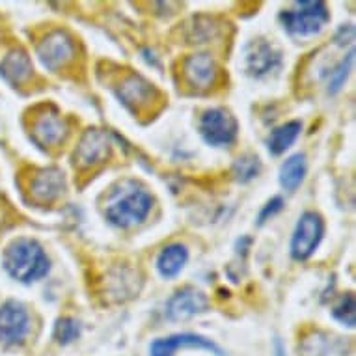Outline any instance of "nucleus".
Segmentation results:
<instances>
[{
  "label": "nucleus",
  "instance_id": "obj_11",
  "mask_svg": "<svg viewBox=\"0 0 356 356\" xmlns=\"http://www.w3.org/2000/svg\"><path fill=\"white\" fill-rule=\"evenodd\" d=\"M209 309V298L194 287H183L168 298L164 306V316L170 321H187L191 317L205 314Z\"/></svg>",
  "mask_w": 356,
  "mask_h": 356
},
{
  "label": "nucleus",
  "instance_id": "obj_17",
  "mask_svg": "<svg viewBox=\"0 0 356 356\" xmlns=\"http://www.w3.org/2000/svg\"><path fill=\"white\" fill-rule=\"evenodd\" d=\"M32 71H34L32 60L24 49H13L0 62V76L15 88L29 81L32 76Z\"/></svg>",
  "mask_w": 356,
  "mask_h": 356
},
{
  "label": "nucleus",
  "instance_id": "obj_18",
  "mask_svg": "<svg viewBox=\"0 0 356 356\" xmlns=\"http://www.w3.org/2000/svg\"><path fill=\"white\" fill-rule=\"evenodd\" d=\"M188 261V250L187 246L181 243H172V245L164 246L161 254L157 256V270L159 275L170 280L175 278L183 270V267Z\"/></svg>",
  "mask_w": 356,
  "mask_h": 356
},
{
  "label": "nucleus",
  "instance_id": "obj_4",
  "mask_svg": "<svg viewBox=\"0 0 356 356\" xmlns=\"http://www.w3.org/2000/svg\"><path fill=\"white\" fill-rule=\"evenodd\" d=\"M325 235V222L316 211H306L298 218L295 232L291 235V257L297 261H306L319 248Z\"/></svg>",
  "mask_w": 356,
  "mask_h": 356
},
{
  "label": "nucleus",
  "instance_id": "obj_3",
  "mask_svg": "<svg viewBox=\"0 0 356 356\" xmlns=\"http://www.w3.org/2000/svg\"><path fill=\"white\" fill-rule=\"evenodd\" d=\"M282 26L287 34L306 38L319 34L330 21V12L323 0H302L295 2L293 10H284L278 15Z\"/></svg>",
  "mask_w": 356,
  "mask_h": 356
},
{
  "label": "nucleus",
  "instance_id": "obj_23",
  "mask_svg": "<svg viewBox=\"0 0 356 356\" xmlns=\"http://www.w3.org/2000/svg\"><path fill=\"white\" fill-rule=\"evenodd\" d=\"M332 317L343 327L355 328L356 325V298L355 293H345L341 295L336 306L332 308Z\"/></svg>",
  "mask_w": 356,
  "mask_h": 356
},
{
  "label": "nucleus",
  "instance_id": "obj_21",
  "mask_svg": "<svg viewBox=\"0 0 356 356\" xmlns=\"http://www.w3.org/2000/svg\"><path fill=\"white\" fill-rule=\"evenodd\" d=\"M353 64H355V49H350L349 53L345 54L328 73V94L336 95L345 86L350 70H353Z\"/></svg>",
  "mask_w": 356,
  "mask_h": 356
},
{
  "label": "nucleus",
  "instance_id": "obj_9",
  "mask_svg": "<svg viewBox=\"0 0 356 356\" xmlns=\"http://www.w3.org/2000/svg\"><path fill=\"white\" fill-rule=\"evenodd\" d=\"M116 95L129 111L138 114L159 99V90L142 75L129 73L116 86Z\"/></svg>",
  "mask_w": 356,
  "mask_h": 356
},
{
  "label": "nucleus",
  "instance_id": "obj_7",
  "mask_svg": "<svg viewBox=\"0 0 356 356\" xmlns=\"http://www.w3.org/2000/svg\"><path fill=\"white\" fill-rule=\"evenodd\" d=\"M112 155L111 133L103 129H88L81 136L73 153V163L79 168H94L97 164L106 163Z\"/></svg>",
  "mask_w": 356,
  "mask_h": 356
},
{
  "label": "nucleus",
  "instance_id": "obj_20",
  "mask_svg": "<svg viewBox=\"0 0 356 356\" xmlns=\"http://www.w3.org/2000/svg\"><path fill=\"white\" fill-rule=\"evenodd\" d=\"M300 131H302V123L297 122V120H293V122H287L280 127H276L273 133H270L269 140H267V147H269V152L273 155H282V153H286L289 147L295 144V140L300 135Z\"/></svg>",
  "mask_w": 356,
  "mask_h": 356
},
{
  "label": "nucleus",
  "instance_id": "obj_22",
  "mask_svg": "<svg viewBox=\"0 0 356 356\" xmlns=\"http://www.w3.org/2000/svg\"><path fill=\"white\" fill-rule=\"evenodd\" d=\"M261 172V161L257 155H243L235 161L234 177L237 183H250Z\"/></svg>",
  "mask_w": 356,
  "mask_h": 356
},
{
  "label": "nucleus",
  "instance_id": "obj_25",
  "mask_svg": "<svg viewBox=\"0 0 356 356\" xmlns=\"http://www.w3.org/2000/svg\"><path fill=\"white\" fill-rule=\"evenodd\" d=\"M282 209H284V200H282L280 196L270 198L267 204L263 205V209L259 211V215H257V226H263L265 222L270 220L273 216L278 215Z\"/></svg>",
  "mask_w": 356,
  "mask_h": 356
},
{
  "label": "nucleus",
  "instance_id": "obj_8",
  "mask_svg": "<svg viewBox=\"0 0 356 356\" xmlns=\"http://www.w3.org/2000/svg\"><path fill=\"white\" fill-rule=\"evenodd\" d=\"M67 135L70 125L54 106H45V111L35 118L32 125V140L43 149L62 146Z\"/></svg>",
  "mask_w": 356,
  "mask_h": 356
},
{
  "label": "nucleus",
  "instance_id": "obj_26",
  "mask_svg": "<svg viewBox=\"0 0 356 356\" xmlns=\"http://www.w3.org/2000/svg\"><path fill=\"white\" fill-rule=\"evenodd\" d=\"M353 40H355V29H353V24L341 26L336 32V35H334V41H336V45H339V47H345L347 43H353Z\"/></svg>",
  "mask_w": 356,
  "mask_h": 356
},
{
  "label": "nucleus",
  "instance_id": "obj_12",
  "mask_svg": "<svg viewBox=\"0 0 356 356\" xmlns=\"http://www.w3.org/2000/svg\"><path fill=\"white\" fill-rule=\"evenodd\" d=\"M245 70L250 76L261 79L282 65L280 51L265 40H254L245 47Z\"/></svg>",
  "mask_w": 356,
  "mask_h": 356
},
{
  "label": "nucleus",
  "instance_id": "obj_1",
  "mask_svg": "<svg viewBox=\"0 0 356 356\" xmlns=\"http://www.w3.org/2000/svg\"><path fill=\"white\" fill-rule=\"evenodd\" d=\"M2 267L13 280L32 284L49 275L51 261L43 246L34 239H17L4 250Z\"/></svg>",
  "mask_w": 356,
  "mask_h": 356
},
{
  "label": "nucleus",
  "instance_id": "obj_2",
  "mask_svg": "<svg viewBox=\"0 0 356 356\" xmlns=\"http://www.w3.org/2000/svg\"><path fill=\"white\" fill-rule=\"evenodd\" d=\"M152 194L146 188L131 183L127 188L116 194V198L111 200V204L106 205L105 216L112 226L127 229L146 220L147 215L152 213Z\"/></svg>",
  "mask_w": 356,
  "mask_h": 356
},
{
  "label": "nucleus",
  "instance_id": "obj_16",
  "mask_svg": "<svg viewBox=\"0 0 356 356\" xmlns=\"http://www.w3.org/2000/svg\"><path fill=\"white\" fill-rule=\"evenodd\" d=\"M300 356H347V345L341 338L327 332H312L298 347Z\"/></svg>",
  "mask_w": 356,
  "mask_h": 356
},
{
  "label": "nucleus",
  "instance_id": "obj_6",
  "mask_svg": "<svg viewBox=\"0 0 356 356\" xmlns=\"http://www.w3.org/2000/svg\"><path fill=\"white\" fill-rule=\"evenodd\" d=\"M239 133V123L226 108H209L200 118V135L213 147L232 146Z\"/></svg>",
  "mask_w": 356,
  "mask_h": 356
},
{
  "label": "nucleus",
  "instance_id": "obj_15",
  "mask_svg": "<svg viewBox=\"0 0 356 356\" xmlns=\"http://www.w3.org/2000/svg\"><path fill=\"white\" fill-rule=\"evenodd\" d=\"M65 177L64 172L58 168H43L40 170L30 183V196L35 204L49 205L64 194Z\"/></svg>",
  "mask_w": 356,
  "mask_h": 356
},
{
  "label": "nucleus",
  "instance_id": "obj_5",
  "mask_svg": "<svg viewBox=\"0 0 356 356\" xmlns=\"http://www.w3.org/2000/svg\"><path fill=\"white\" fill-rule=\"evenodd\" d=\"M35 54L40 58L41 65L47 71H60L65 65L73 62L76 54L75 40L71 38L67 30L56 29L49 32L43 40L38 43Z\"/></svg>",
  "mask_w": 356,
  "mask_h": 356
},
{
  "label": "nucleus",
  "instance_id": "obj_10",
  "mask_svg": "<svg viewBox=\"0 0 356 356\" xmlns=\"http://www.w3.org/2000/svg\"><path fill=\"white\" fill-rule=\"evenodd\" d=\"M30 330L29 309L19 300H6L0 306V343L19 345L23 343Z\"/></svg>",
  "mask_w": 356,
  "mask_h": 356
},
{
  "label": "nucleus",
  "instance_id": "obj_24",
  "mask_svg": "<svg viewBox=\"0 0 356 356\" xmlns=\"http://www.w3.org/2000/svg\"><path fill=\"white\" fill-rule=\"evenodd\" d=\"M81 323L73 319V317H60L56 325H54L53 336L60 345H70L75 339L81 338Z\"/></svg>",
  "mask_w": 356,
  "mask_h": 356
},
{
  "label": "nucleus",
  "instance_id": "obj_19",
  "mask_svg": "<svg viewBox=\"0 0 356 356\" xmlns=\"http://www.w3.org/2000/svg\"><path fill=\"white\" fill-rule=\"evenodd\" d=\"M306 155L304 153H295L291 157H287L280 166V185L286 191L293 193L300 187V183L306 177Z\"/></svg>",
  "mask_w": 356,
  "mask_h": 356
},
{
  "label": "nucleus",
  "instance_id": "obj_13",
  "mask_svg": "<svg viewBox=\"0 0 356 356\" xmlns=\"http://www.w3.org/2000/svg\"><path fill=\"white\" fill-rule=\"evenodd\" d=\"M183 76L188 86L196 92H207L216 84L218 64L211 54H191L183 60Z\"/></svg>",
  "mask_w": 356,
  "mask_h": 356
},
{
  "label": "nucleus",
  "instance_id": "obj_27",
  "mask_svg": "<svg viewBox=\"0 0 356 356\" xmlns=\"http://www.w3.org/2000/svg\"><path fill=\"white\" fill-rule=\"evenodd\" d=\"M275 347H276V356H286V355H284V347H282L280 339H276Z\"/></svg>",
  "mask_w": 356,
  "mask_h": 356
},
{
  "label": "nucleus",
  "instance_id": "obj_14",
  "mask_svg": "<svg viewBox=\"0 0 356 356\" xmlns=\"http://www.w3.org/2000/svg\"><path fill=\"white\" fill-rule=\"evenodd\" d=\"M181 349L207 350L215 356H224L222 349L215 341L200 336V334H174L168 338L155 339L149 347V356H174Z\"/></svg>",
  "mask_w": 356,
  "mask_h": 356
}]
</instances>
